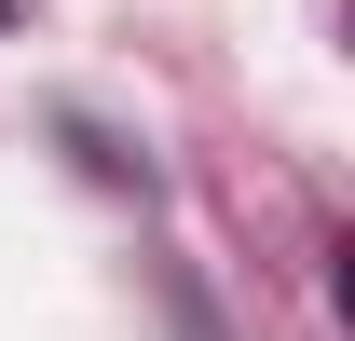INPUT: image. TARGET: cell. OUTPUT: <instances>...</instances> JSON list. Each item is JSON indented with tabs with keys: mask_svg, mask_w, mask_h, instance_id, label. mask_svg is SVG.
I'll return each mask as SVG.
<instances>
[{
	"mask_svg": "<svg viewBox=\"0 0 355 341\" xmlns=\"http://www.w3.org/2000/svg\"><path fill=\"white\" fill-rule=\"evenodd\" d=\"M0 28H14V0H0Z\"/></svg>",
	"mask_w": 355,
	"mask_h": 341,
	"instance_id": "1",
	"label": "cell"
}]
</instances>
